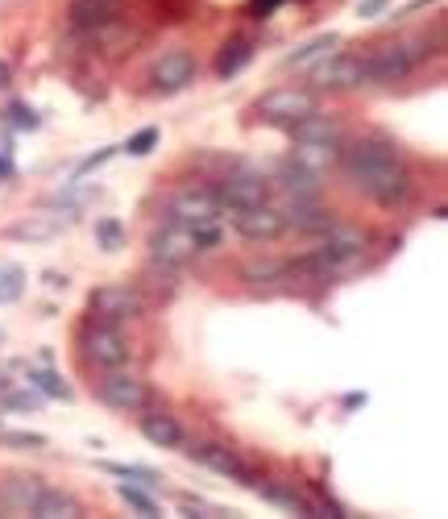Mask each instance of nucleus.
Wrapping results in <instances>:
<instances>
[{
  "label": "nucleus",
  "instance_id": "obj_1",
  "mask_svg": "<svg viewBox=\"0 0 448 519\" xmlns=\"http://www.w3.org/2000/svg\"><path fill=\"white\" fill-rule=\"evenodd\" d=\"M345 167L349 183L357 191H366V196L382 208H395L411 196V171L407 162L395 154V146H386L382 138H361L353 142L349 150H341L336 158Z\"/></svg>",
  "mask_w": 448,
  "mask_h": 519
},
{
  "label": "nucleus",
  "instance_id": "obj_2",
  "mask_svg": "<svg viewBox=\"0 0 448 519\" xmlns=\"http://www.w3.org/2000/svg\"><path fill=\"white\" fill-rule=\"evenodd\" d=\"M96 395H100V403H108V407H112V412H142V407L150 403V387H146V378L129 374L125 366H117V370H104V378L96 382Z\"/></svg>",
  "mask_w": 448,
  "mask_h": 519
},
{
  "label": "nucleus",
  "instance_id": "obj_3",
  "mask_svg": "<svg viewBox=\"0 0 448 519\" xmlns=\"http://www.w3.org/2000/svg\"><path fill=\"white\" fill-rule=\"evenodd\" d=\"M88 308L104 324H121V320H137V316H142L146 312V299H142V291H133L125 283H104V287H96L88 295Z\"/></svg>",
  "mask_w": 448,
  "mask_h": 519
},
{
  "label": "nucleus",
  "instance_id": "obj_4",
  "mask_svg": "<svg viewBox=\"0 0 448 519\" xmlns=\"http://www.w3.org/2000/svg\"><path fill=\"white\" fill-rule=\"evenodd\" d=\"M83 358L100 370H117V366H129V341L117 324H92V329H83Z\"/></svg>",
  "mask_w": 448,
  "mask_h": 519
},
{
  "label": "nucleus",
  "instance_id": "obj_5",
  "mask_svg": "<svg viewBox=\"0 0 448 519\" xmlns=\"http://www.w3.org/2000/svg\"><path fill=\"white\" fill-rule=\"evenodd\" d=\"M316 108V92L307 88H274L254 104V117L266 125H291L299 117H307Z\"/></svg>",
  "mask_w": 448,
  "mask_h": 519
},
{
  "label": "nucleus",
  "instance_id": "obj_6",
  "mask_svg": "<svg viewBox=\"0 0 448 519\" xmlns=\"http://www.w3.org/2000/svg\"><path fill=\"white\" fill-rule=\"evenodd\" d=\"M216 200L224 212H241V208H254V204H266L270 200V183L254 171H233V175H224L216 187Z\"/></svg>",
  "mask_w": 448,
  "mask_h": 519
},
{
  "label": "nucleus",
  "instance_id": "obj_7",
  "mask_svg": "<svg viewBox=\"0 0 448 519\" xmlns=\"http://www.w3.org/2000/svg\"><path fill=\"white\" fill-rule=\"evenodd\" d=\"M224 208L216 200V191H204V187H187L171 200V212H166V221H175L183 229H200V225H212L220 221Z\"/></svg>",
  "mask_w": 448,
  "mask_h": 519
},
{
  "label": "nucleus",
  "instance_id": "obj_8",
  "mask_svg": "<svg viewBox=\"0 0 448 519\" xmlns=\"http://www.w3.org/2000/svg\"><path fill=\"white\" fill-rule=\"evenodd\" d=\"M150 254H154V262H158L162 270H183L200 250H195L191 229H183V225H175V221H166V225L150 237Z\"/></svg>",
  "mask_w": 448,
  "mask_h": 519
},
{
  "label": "nucleus",
  "instance_id": "obj_9",
  "mask_svg": "<svg viewBox=\"0 0 448 519\" xmlns=\"http://www.w3.org/2000/svg\"><path fill=\"white\" fill-rule=\"evenodd\" d=\"M419 50L415 42H399V46H382L378 54H370L366 59V79L370 84H395V79L411 75V67L419 63Z\"/></svg>",
  "mask_w": 448,
  "mask_h": 519
},
{
  "label": "nucleus",
  "instance_id": "obj_10",
  "mask_svg": "<svg viewBox=\"0 0 448 519\" xmlns=\"http://www.w3.org/2000/svg\"><path fill=\"white\" fill-rule=\"evenodd\" d=\"M287 129H291V142H295V146H328V150H345V129H341V121L328 117V113H320V108H312L307 117L291 121Z\"/></svg>",
  "mask_w": 448,
  "mask_h": 519
},
{
  "label": "nucleus",
  "instance_id": "obj_11",
  "mask_svg": "<svg viewBox=\"0 0 448 519\" xmlns=\"http://www.w3.org/2000/svg\"><path fill=\"white\" fill-rule=\"evenodd\" d=\"M361 84H370L366 59H361V54H332V59L316 71L320 92H349V88H361Z\"/></svg>",
  "mask_w": 448,
  "mask_h": 519
},
{
  "label": "nucleus",
  "instance_id": "obj_12",
  "mask_svg": "<svg viewBox=\"0 0 448 519\" xmlns=\"http://www.w3.org/2000/svg\"><path fill=\"white\" fill-rule=\"evenodd\" d=\"M233 229H237L245 241H274V237L287 233V221H283V212H278V208L266 200V204H254V208L233 212Z\"/></svg>",
  "mask_w": 448,
  "mask_h": 519
},
{
  "label": "nucleus",
  "instance_id": "obj_13",
  "mask_svg": "<svg viewBox=\"0 0 448 519\" xmlns=\"http://www.w3.org/2000/svg\"><path fill=\"white\" fill-rule=\"evenodd\" d=\"M150 79L158 84V92H183L195 79V54L191 50H162L150 67Z\"/></svg>",
  "mask_w": 448,
  "mask_h": 519
},
{
  "label": "nucleus",
  "instance_id": "obj_14",
  "mask_svg": "<svg viewBox=\"0 0 448 519\" xmlns=\"http://www.w3.org/2000/svg\"><path fill=\"white\" fill-rule=\"evenodd\" d=\"M187 457L200 461V466H208V470L220 474V478H233V482H241V486H254V474H249V466H245V461H241L233 449H224V445H191Z\"/></svg>",
  "mask_w": 448,
  "mask_h": 519
},
{
  "label": "nucleus",
  "instance_id": "obj_15",
  "mask_svg": "<svg viewBox=\"0 0 448 519\" xmlns=\"http://www.w3.org/2000/svg\"><path fill=\"white\" fill-rule=\"evenodd\" d=\"M67 225H71V216H21V221L0 229V237L21 241V245H46V241L59 237Z\"/></svg>",
  "mask_w": 448,
  "mask_h": 519
},
{
  "label": "nucleus",
  "instance_id": "obj_16",
  "mask_svg": "<svg viewBox=\"0 0 448 519\" xmlns=\"http://www.w3.org/2000/svg\"><path fill=\"white\" fill-rule=\"evenodd\" d=\"M320 175L316 171H303L299 162H287L283 171H278V191H283V200H316L320 196Z\"/></svg>",
  "mask_w": 448,
  "mask_h": 519
},
{
  "label": "nucleus",
  "instance_id": "obj_17",
  "mask_svg": "<svg viewBox=\"0 0 448 519\" xmlns=\"http://www.w3.org/2000/svg\"><path fill=\"white\" fill-rule=\"evenodd\" d=\"M254 490L266 499V503H274V507H283V511H299V515H320V507L307 499V495H299L295 486H283V482H254Z\"/></svg>",
  "mask_w": 448,
  "mask_h": 519
},
{
  "label": "nucleus",
  "instance_id": "obj_18",
  "mask_svg": "<svg viewBox=\"0 0 448 519\" xmlns=\"http://www.w3.org/2000/svg\"><path fill=\"white\" fill-rule=\"evenodd\" d=\"M30 515H38V519H79L83 507H79V499L71 495V490H50V486H42V495H38V503H34Z\"/></svg>",
  "mask_w": 448,
  "mask_h": 519
},
{
  "label": "nucleus",
  "instance_id": "obj_19",
  "mask_svg": "<svg viewBox=\"0 0 448 519\" xmlns=\"http://www.w3.org/2000/svg\"><path fill=\"white\" fill-rule=\"evenodd\" d=\"M38 495H42V478H9L5 486H0V503L17 515H30Z\"/></svg>",
  "mask_w": 448,
  "mask_h": 519
},
{
  "label": "nucleus",
  "instance_id": "obj_20",
  "mask_svg": "<svg viewBox=\"0 0 448 519\" xmlns=\"http://www.w3.org/2000/svg\"><path fill=\"white\" fill-rule=\"evenodd\" d=\"M142 436H146L154 449H179V445H183V428H179V420H175V416H162V412L142 416Z\"/></svg>",
  "mask_w": 448,
  "mask_h": 519
},
{
  "label": "nucleus",
  "instance_id": "obj_21",
  "mask_svg": "<svg viewBox=\"0 0 448 519\" xmlns=\"http://www.w3.org/2000/svg\"><path fill=\"white\" fill-rule=\"evenodd\" d=\"M249 59H254V42H249V38H229V42L220 46V54H216V75L229 79V75L245 71Z\"/></svg>",
  "mask_w": 448,
  "mask_h": 519
},
{
  "label": "nucleus",
  "instance_id": "obj_22",
  "mask_svg": "<svg viewBox=\"0 0 448 519\" xmlns=\"http://www.w3.org/2000/svg\"><path fill=\"white\" fill-rule=\"evenodd\" d=\"M67 17H71L75 30H100V25L112 17V9H108V0H71Z\"/></svg>",
  "mask_w": 448,
  "mask_h": 519
},
{
  "label": "nucleus",
  "instance_id": "obj_23",
  "mask_svg": "<svg viewBox=\"0 0 448 519\" xmlns=\"http://www.w3.org/2000/svg\"><path fill=\"white\" fill-rule=\"evenodd\" d=\"M336 46H341V34H320V38H312V42H303L295 54H287L283 67H307V63L324 59V54H328V50H336Z\"/></svg>",
  "mask_w": 448,
  "mask_h": 519
},
{
  "label": "nucleus",
  "instance_id": "obj_24",
  "mask_svg": "<svg viewBox=\"0 0 448 519\" xmlns=\"http://www.w3.org/2000/svg\"><path fill=\"white\" fill-rule=\"evenodd\" d=\"M336 158H341V150H328V146H295L291 150V162H299L303 171H316V175L328 171Z\"/></svg>",
  "mask_w": 448,
  "mask_h": 519
},
{
  "label": "nucleus",
  "instance_id": "obj_25",
  "mask_svg": "<svg viewBox=\"0 0 448 519\" xmlns=\"http://www.w3.org/2000/svg\"><path fill=\"white\" fill-rule=\"evenodd\" d=\"M25 295V270L17 262H0V308L17 304Z\"/></svg>",
  "mask_w": 448,
  "mask_h": 519
},
{
  "label": "nucleus",
  "instance_id": "obj_26",
  "mask_svg": "<svg viewBox=\"0 0 448 519\" xmlns=\"http://www.w3.org/2000/svg\"><path fill=\"white\" fill-rule=\"evenodd\" d=\"M30 387H34L38 395H46V399H71V387L63 382V374L42 370V366H34V370H30Z\"/></svg>",
  "mask_w": 448,
  "mask_h": 519
},
{
  "label": "nucleus",
  "instance_id": "obj_27",
  "mask_svg": "<svg viewBox=\"0 0 448 519\" xmlns=\"http://www.w3.org/2000/svg\"><path fill=\"white\" fill-rule=\"evenodd\" d=\"M100 470H104V474H112V478L137 482V486H158V482H162L150 466H121V461H100Z\"/></svg>",
  "mask_w": 448,
  "mask_h": 519
},
{
  "label": "nucleus",
  "instance_id": "obj_28",
  "mask_svg": "<svg viewBox=\"0 0 448 519\" xmlns=\"http://www.w3.org/2000/svg\"><path fill=\"white\" fill-rule=\"evenodd\" d=\"M117 495H121V503H125V507H133L137 515H146V519H154V515H158V503L146 495V490H137L133 482H121V486H117Z\"/></svg>",
  "mask_w": 448,
  "mask_h": 519
},
{
  "label": "nucleus",
  "instance_id": "obj_29",
  "mask_svg": "<svg viewBox=\"0 0 448 519\" xmlns=\"http://www.w3.org/2000/svg\"><path fill=\"white\" fill-rule=\"evenodd\" d=\"M283 275H287V262H249V266L241 270L245 283H278Z\"/></svg>",
  "mask_w": 448,
  "mask_h": 519
},
{
  "label": "nucleus",
  "instance_id": "obj_30",
  "mask_svg": "<svg viewBox=\"0 0 448 519\" xmlns=\"http://www.w3.org/2000/svg\"><path fill=\"white\" fill-rule=\"evenodd\" d=\"M96 241L104 245V254H117L121 245H125V229H121V221H112V216L96 221Z\"/></svg>",
  "mask_w": 448,
  "mask_h": 519
},
{
  "label": "nucleus",
  "instance_id": "obj_31",
  "mask_svg": "<svg viewBox=\"0 0 448 519\" xmlns=\"http://www.w3.org/2000/svg\"><path fill=\"white\" fill-rule=\"evenodd\" d=\"M5 117H9V125H13V129H21V133H34V129L42 125V117L34 113L30 104H21V100H13V104L5 108Z\"/></svg>",
  "mask_w": 448,
  "mask_h": 519
},
{
  "label": "nucleus",
  "instance_id": "obj_32",
  "mask_svg": "<svg viewBox=\"0 0 448 519\" xmlns=\"http://www.w3.org/2000/svg\"><path fill=\"white\" fill-rule=\"evenodd\" d=\"M154 146H158V129H154V125H146V129H137L133 138L125 142V154H129V158H146Z\"/></svg>",
  "mask_w": 448,
  "mask_h": 519
},
{
  "label": "nucleus",
  "instance_id": "obj_33",
  "mask_svg": "<svg viewBox=\"0 0 448 519\" xmlns=\"http://www.w3.org/2000/svg\"><path fill=\"white\" fill-rule=\"evenodd\" d=\"M5 403L17 407V412H38V407H42V395L30 387V391H13V395H5Z\"/></svg>",
  "mask_w": 448,
  "mask_h": 519
},
{
  "label": "nucleus",
  "instance_id": "obj_34",
  "mask_svg": "<svg viewBox=\"0 0 448 519\" xmlns=\"http://www.w3.org/2000/svg\"><path fill=\"white\" fill-rule=\"evenodd\" d=\"M5 441L17 449H46V436H38V432H9Z\"/></svg>",
  "mask_w": 448,
  "mask_h": 519
},
{
  "label": "nucleus",
  "instance_id": "obj_35",
  "mask_svg": "<svg viewBox=\"0 0 448 519\" xmlns=\"http://www.w3.org/2000/svg\"><path fill=\"white\" fill-rule=\"evenodd\" d=\"M108 158H112V146H108V150H100V154H92V158H83V162H79V167H75V179H83V175H92L96 167H104V162H108Z\"/></svg>",
  "mask_w": 448,
  "mask_h": 519
},
{
  "label": "nucleus",
  "instance_id": "obj_36",
  "mask_svg": "<svg viewBox=\"0 0 448 519\" xmlns=\"http://www.w3.org/2000/svg\"><path fill=\"white\" fill-rule=\"evenodd\" d=\"M386 9H390V0H361V5H357V17L374 21V17H382Z\"/></svg>",
  "mask_w": 448,
  "mask_h": 519
},
{
  "label": "nucleus",
  "instance_id": "obj_37",
  "mask_svg": "<svg viewBox=\"0 0 448 519\" xmlns=\"http://www.w3.org/2000/svg\"><path fill=\"white\" fill-rule=\"evenodd\" d=\"M278 5H283V0H249V9H254L258 17H270Z\"/></svg>",
  "mask_w": 448,
  "mask_h": 519
},
{
  "label": "nucleus",
  "instance_id": "obj_38",
  "mask_svg": "<svg viewBox=\"0 0 448 519\" xmlns=\"http://www.w3.org/2000/svg\"><path fill=\"white\" fill-rule=\"evenodd\" d=\"M46 287L50 291H67L71 283H67V275H59V270H46Z\"/></svg>",
  "mask_w": 448,
  "mask_h": 519
},
{
  "label": "nucleus",
  "instance_id": "obj_39",
  "mask_svg": "<svg viewBox=\"0 0 448 519\" xmlns=\"http://www.w3.org/2000/svg\"><path fill=\"white\" fill-rule=\"evenodd\" d=\"M366 403H370V399H366V391H361V395H357V391H353V395H345V407H349V412H353V407H366Z\"/></svg>",
  "mask_w": 448,
  "mask_h": 519
},
{
  "label": "nucleus",
  "instance_id": "obj_40",
  "mask_svg": "<svg viewBox=\"0 0 448 519\" xmlns=\"http://www.w3.org/2000/svg\"><path fill=\"white\" fill-rule=\"evenodd\" d=\"M0 88H13V67L0 63Z\"/></svg>",
  "mask_w": 448,
  "mask_h": 519
},
{
  "label": "nucleus",
  "instance_id": "obj_41",
  "mask_svg": "<svg viewBox=\"0 0 448 519\" xmlns=\"http://www.w3.org/2000/svg\"><path fill=\"white\" fill-rule=\"evenodd\" d=\"M0 179H13V162L5 154H0Z\"/></svg>",
  "mask_w": 448,
  "mask_h": 519
}]
</instances>
